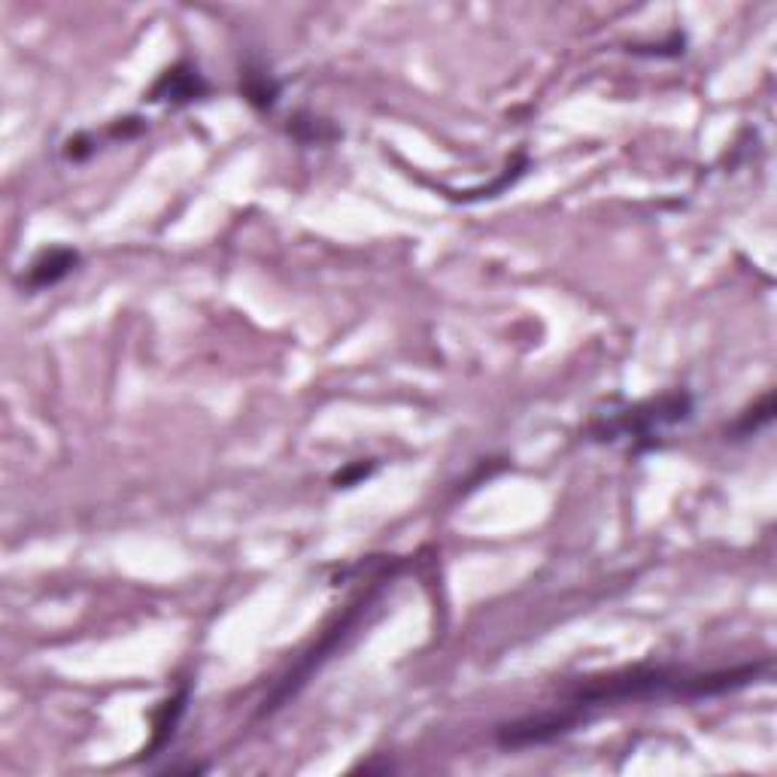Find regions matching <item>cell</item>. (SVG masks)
I'll return each instance as SVG.
<instances>
[{"label": "cell", "mask_w": 777, "mask_h": 777, "mask_svg": "<svg viewBox=\"0 0 777 777\" xmlns=\"http://www.w3.org/2000/svg\"><path fill=\"white\" fill-rule=\"evenodd\" d=\"M240 94H243L246 104H253L258 113H268V110H273V104H277V98H280V82H277L268 71H262V67H246V71L240 74Z\"/></svg>", "instance_id": "obj_8"}, {"label": "cell", "mask_w": 777, "mask_h": 777, "mask_svg": "<svg viewBox=\"0 0 777 777\" xmlns=\"http://www.w3.org/2000/svg\"><path fill=\"white\" fill-rule=\"evenodd\" d=\"M525 167H528V158H525L523 152L517 155V165H510L493 186H483V189H471V192H462L459 194V201H483V198H495V194H501L508 186L520 180L525 174Z\"/></svg>", "instance_id": "obj_11"}, {"label": "cell", "mask_w": 777, "mask_h": 777, "mask_svg": "<svg viewBox=\"0 0 777 777\" xmlns=\"http://www.w3.org/2000/svg\"><path fill=\"white\" fill-rule=\"evenodd\" d=\"M186 708H189V687H180L170 699H165V702L155 708V714H152V738L150 744L143 748V760L158 756V753L174 741Z\"/></svg>", "instance_id": "obj_7"}, {"label": "cell", "mask_w": 777, "mask_h": 777, "mask_svg": "<svg viewBox=\"0 0 777 777\" xmlns=\"http://www.w3.org/2000/svg\"><path fill=\"white\" fill-rule=\"evenodd\" d=\"M586 717L577 711H559V714H540V717H525L505 723L495 729V744L501 750H523V748H538V744H550L562 735L581 729Z\"/></svg>", "instance_id": "obj_4"}, {"label": "cell", "mask_w": 777, "mask_h": 777, "mask_svg": "<svg viewBox=\"0 0 777 777\" xmlns=\"http://www.w3.org/2000/svg\"><path fill=\"white\" fill-rule=\"evenodd\" d=\"M289 135L301 140V143H329V140H337L341 131L326 119H316L310 113H295L289 119Z\"/></svg>", "instance_id": "obj_10"}, {"label": "cell", "mask_w": 777, "mask_h": 777, "mask_svg": "<svg viewBox=\"0 0 777 777\" xmlns=\"http://www.w3.org/2000/svg\"><path fill=\"white\" fill-rule=\"evenodd\" d=\"M374 471H377V462H353L346 464L344 471H337V474L331 477V483H334L337 489H349V486H359L361 480L371 477Z\"/></svg>", "instance_id": "obj_13"}, {"label": "cell", "mask_w": 777, "mask_h": 777, "mask_svg": "<svg viewBox=\"0 0 777 777\" xmlns=\"http://www.w3.org/2000/svg\"><path fill=\"white\" fill-rule=\"evenodd\" d=\"M61 152H64L67 162L79 165V162H86V158H91V155L98 152V140H94L89 131H79V135L67 137V143H64V150Z\"/></svg>", "instance_id": "obj_12"}, {"label": "cell", "mask_w": 777, "mask_h": 777, "mask_svg": "<svg viewBox=\"0 0 777 777\" xmlns=\"http://www.w3.org/2000/svg\"><path fill=\"white\" fill-rule=\"evenodd\" d=\"M772 662H748L738 668H723V672H687L674 665H641L632 672L608 674L598 680H586L577 689H571L569 708L589 719L593 708H608V704L626 702H665V699H680V702H696V699H714L726 696L735 689H744L756 684Z\"/></svg>", "instance_id": "obj_1"}, {"label": "cell", "mask_w": 777, "mask_h": 777, "mask_svg": "<svg viewBox=\"0 0 777 777\" xmlns=\"http://www.w3.org/2000/svg\"><path fill=\"white\" fill-rule=\"evenodd\" d=\"M392 577H395V571H383V577H377L374 589H368L365 596H359L356 601H353V604H349V608H346L344 616H341V620H337V623H334V626H331L329 632L322 635V641L316 644V647H310V650H307V653H304V657H301L298 662L289 668V674H283V680L270 689L268 696H265V702H262V708H258V714H255V717L258 719L270 717V714H277V711H280V708H283L289 699H295V696H298L301 687H304V684H307V680H310V677H314V674L319 672L322 665H326V659H329L331 653H334V650H337V647H341V644H344L346 638L353 635V628L359 626L361 616L368 613V608H371V604L377 601V596H380V589H383V586H386Z\"/></svg>", "instance_id": "obj_3"}, {"label": "cell", "mask_w": 777, "mask_h": 777, "mask_svg": "<svg viewBox=\"0 0 777 777\" xmlns=\"http://www.w3.org/2000/svg\"><path fill=\"white\" fill-rule=\"evenodd\" d=\"M143 128H147V122L140 119V116H125V119L113 122L106 135L113 137V140H131V137L143 135Z\"/></svg>", "instance_id": "obj_14"}, {"label": "cell", "mask_w": 777, "mask_h": 777, "mask_svg": "<svg viewBox=\"0 0 777 777\" xmlns=\"http://www.w3.org/2000/svg\"><path fill=\"white\" fill-rule=\"evenodd\" d=\"M209 94V82L204 79V74L189 64V61H180L174 67H167L165 74L155 79V86L147 94L150 104H174V106H186L207 98Z\"/></svg>", "instance_id": "obj_5"}, {"label": "cell", "mask_w": 777, "mask_h": 777, "mask_svg": "<svg viewBox=\"0 0 777 777\" xmlns=\"http://www.w3.org/2000/svg\"><path fill=\"white\" fill-rule=\"evenodd\" d=\"M696 413V398L687 389H674L650 402L632 404L626 410H616L608 417H598L589 425V437L596 444H626L628 453L641 456L659 447V437L665 429L684 425Z\"/></svg>", "instance_id": "obj_2"}, {"label": "cell", "mask_w": 777, "mask_h": 777, "mask_svg": "<svg viewBox=\"0 0 777 777\" xmlns=\"http://www.w3.org/2000/svg\"><path fill=\"white\" fill-rule=\"evenodd\" d=\"M775 419V395L772 392H765L763 402L753 404L750 410H744L738 422H735L729 434H733V441H744V437H753V434H760Z\"/></svg>", "instance_id": "obj_9"}, {"label": "cell", "mask_w": 777, "mask_h": 777, "mask_svg": "<svg viewBox=\"0 0 777 777\" xmlns=\"http://www.w3.org/2000/svg\"><path fill=\"white\" fill-rule=\"evenodd\" d=\"M82 255L71 250V246H52V250H43L30 262L28 273H25V289L30 292H40V289H52L59 285L64 277H71L76 268H79Z\"/></svg>", "instance_id": "obj_6"}]
</instances>
